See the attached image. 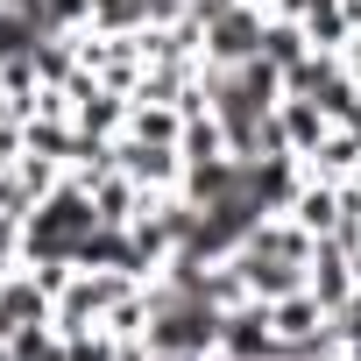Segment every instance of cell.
Masks as SVG:
<instances>
[{
  "instance_id": "cell-1",
  "label": "cell",
  "mask_w": 361,
  "mask_h": 361,
  "mask_svg": "<svg viewBox=\"0 0 361 361\" xmlns=\"http://www.w3.org/2000/svg\"><path fill=\"white\" fill-rule=\"evenodd\" d=\"M262 29H269V8H255V0L213 15L206 22V64H248V57H262Z\"/></svg>"
},
{
  "instance_id": "cell-2",
  "label": "cell",
  "mask_w": 361,
  "mask_h": 361,
  "mask_svg": "<svg viewBox=\"0 0 361 361\" xmlns=\"http://www.w3.org/2000/svg\"><path fill=\"white\" fill-rule=\"evenodd\" d=\"M220 361H283V340H276L262 298H248L220 319Z\"/></svg>"
},
{
  "instance_id": "cell-3",
  "label": "cell",
  "mask_w": 361,
  "mask_h": 361,
  "mask_svg": "<svg viewBox=\"0 0 361 361\" xmlns=\"http://www.w3.org/2000/svg\"><path fill=\"white\" fill-rule=\"evenodd\" d=\"M57 319V298L36 283L29 262H8V276H0V340H15L29 326H50Z\"/></svg>"
},
{
  "instance_id": "cell-4",
  "label": "cell",
  "mask_w": 361,
  "mask_h": 361,
  "mask_svg": "<svg viewBox=\"0 0 361 361\" xmlns=\"http://www.w3.org/2000/svg\"><path fill=\"white\" fill-rule=\"evenodd\" d=\"M290 220L312 234V241H326V234H340V185H319V177H305L298 185V199H290Z\"/></svg>"
},
{
  "instance_id": "cell-5",
  "label": "cell",
  "mask_w": 361,
  "mask_h": 361,
  "mask_svg": "<svg viewBox=\"0 0 361 361\" xmlns=\"http://www.w3.org/2000/svg\"><path fill=\"white\" fill-rule=\"evenodd\" d=\"M361 22L347 15V0H319V8L305 15V36H312V50H347V36H354Z\"/></svg>"
},
{
  "instance_id": "cell-6",
  "label": "cell",
  "mask_w": 361,
  "mask_h": 361,
  "mask_svg": "<svg viewBox=\"0 0 361 361\" xmlns=\"http://www.w3.org/2000/svg\"><path fill=\"white\" fill-rule=\"evenodd\" d=\"M99 36H142L149 29V0H92V22Z\"/></svg>"
},
{
  "instance_id": "cell-7",
  "label": "cell",
  "mask_w": 361,
  "mask_h": 361,
  "mask_svg": "<svg viewBox=\"0 0 361 361\" xmlns=\"http://www.w3.org/2000/svg\"><path fill=\"white\" fill-rule=\"evenodd\" d=\"M262 57H269L276 71H290L298 57H312V36H305V22H276V15H269V29H262Z\"/></svg>"
},
{
  "instance_id": "cell-8",
  "label": "cell",
  "mask_w": 361,
  "mask_h": 361,
  "mask_svg": "<svg viewBox=\"0 0 361 361\" xmlns=\"http://www.w3.org/2000/svg\"><path fill=\"white\" fill-rule=\"evenodd\" d=\"M92 0H43V29H85Z\"/></svg>"
},
{
  "instance_id": "cell-9",
  "label": "cell",
  "mask_w": 361,
  "mask_h": 361,
  "mask_svg": "<svg viewBox=\"0 0 361 361\" xmlns=\"http://www.w3.org/2000/svg\"><path fill=\"white\" fill-rule=\"evenodd\" d=\"M312 8H319V0H269V15H276V22H305Z\"/></svg>"
},
{
  "instance_id": "cell-10",
  "label": "cell",
  "mask_w": 361,
  "mask_h": 361,
  "mask_svg": "<svg viewBox=\"0 0 361 361\" xmlns=\"http://www.w3.org/2000/svg\"><path fill=\"white\" fill-rule=\"evenodd\" d=\"M227 8H241V0H192V15H199V22H213V15H227Z\"/></svg>"
},
{
  "instance_id": "cell-11",
  "label": "cell",
  "mask_w": 361,
  "mask_h": 361,
  "mask_svg": "<svg viewBox=\"0 0 361 361\" xmlns=\"http://www.w3.org/2000/svg\"><path fill=\"white\" fill-rule=\"evenodd\" d=\"M340 64H347V71H354V78H361V29H354V36H347V50H340Z\"/></svg>"
},
{
  "instance_id": "cell-12",
  "label": "cell",
  "mask_w": 361,
  "mask_h": 361,
  "mask_svg": "<svg viewBox=\"0 0 361 361\" xmlns=\"http://www.w3.org/2000/svg\"><path fill=\"white\" fill-rule=\"evenodd\" d=\"M333 361H361V354H333Z\"/></svg>"
},
{
  "instance_id": "cell-13",
  "label": "cell",
  "mask_w": 361,
  "mask_h": 361,
  "mask_svg": "<svg viewBox=\"0 0 361 361\" xmlns=\"http://www.w3.org/2000/svg\"><path fill=\"white\" fill-rule=\"evenodd\" d=\"M0 276H8V262H0Z\"/></svg>"
}]
</instances>
